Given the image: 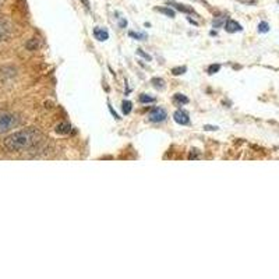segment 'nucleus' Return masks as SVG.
Masks as SVG:
<instances>
[{"instance_id": "f257e3e1", "label": "nucleus", "mask_w": 279, "mask_h": 279, "mask_svg": "<svg viewBox=\"0 0 279 279\" xmlns=\"http://www.w3.org/2000/svg\"><path fill=\"white\" fill-rule=\"evenodd\" d=\"M42 139V134L37 129L30 127V129L20 130L10 134L7 139L4 140V147L6 150L11 152H22L32 148L37 142H40Z\"/></svg>"}, {"instance_id": "f03ea898", "label": "nucleus", "mask_w": 279, "mask_h": 279, "mask_svg": "<svg viewBox=\"0 0 279 279\" xmlns=\"http://www.w3.org/2000/svg\"><path fill=\"white\" fill-rule=\"evenodd\" d=\"M19 124V118L13 113H0V134L14 129Z\"/></svg>"}, {"instance_id": "7ed1b4c3", "label": "nucleus", "mask_w": 279, "mask_h": 279, "mask_svg": "<svg viewBox=\"0 0 279 279\" xmlns=\"http://www.w3.org/2000/svg\"><path fill=\"white\" fill-rule=\"evenodd\" d=\"M168 118V113L163 108H155V109L151 110V113L148 115V120L152 123H159Z\"/></svg>"}, {"instance_id": "20e7f679", "label": "nucleus", "mask_w": 279, "mask_h": 279, "mask_svg": "<svg viewBox=\"0 0 279 279\" xmlns=\"http://www.w3.org/2000/svg\"><path fill=\"white\" fill-rule=\"evenodd\" d=\"M173 119H175L176 123H179V124H181V126H186V124H189L190 123L189 115H187L186 112H183V110H178V112H175Z\"/></svg>"}, {"instance_id": "39448f33", "label": "nucleus", "mask_w": 279, "mask_h": 279, "mask_svg": "<svg viewBox=\"0 0 279 279\" xmlns=\"http://www.w3.org/2000/svg\"><path fill=\"white\" fill-rule=\"evenodd\" d=\"M94 37L98 40H106L109 38V32L106 30H103V28L97 27V28H94Z\"/></svg>"}, {"instance_id": "423d86ee", "label": "nucleus", "mask_w": 279, "mask_h": 279, "mask_svg": "<svg viewBox=\"0 0 279 279\" xmlns=\"http://www.w3.org/2000/svg\"><path fill=\"white\" fill-rule=\"evenodd\" d=\"M9 34H10V27H9V24L4 22V21H0V42L6 40V38L9 37Z\"/></svg>"}, {"instance_id": "0eeeda50", "label": "nucleus", "mask_w": 279, "mask_h": 279, "mask_svg": "<svg viewBox=\"0 0 279 279\" xmlns=\"http://www.w3.org/2000/svg\"><path fill=\"white\" fill-rule=\"evenodd\" d=\"M225 30L228 31V32H238V31H241L243 28H241V25H240L239 22L229 20L226 21V24H225Z\"/></svg>"}, {"instance_id": "6e6552de", "label": "nucleus", "mask_w": 279, "mask_h": 279, "mask_svg": "<svg viewBox=\"0 0 279 279\" xmlns=\"http://www.w3.org/2000/svg\"><path fill=\"white\" fill-rule=\"evenodd\" d=\"M70 130H71V126H70V123H67V121H61V123H59L56 126V133L58 134H69Z\"/></svg>"}, {"instance_id": "1a4fd4ad", "label": "nucleus", "mask_w": 279, "mask_h": 279, "mask_svg": "<svg viewBox=\"0 0 279 279\" xmlns=\"http://www.w3.org/2000/svg\"><path fill=\"white\" fill-rule=\"evenodd\" d=\"M173 100H175V103H179V105H186V103H189V98L184 97L183 94H176V95L173 97Z\"/></svg>"}, {"instance_id": "9d476101", "label": "nucleus", "mask_w": 279, "mask_h": 279, "mask_svg": "<svg viewBox=\"0 0 279 279\" xmlns=\"http://www.w3.org/2000/svg\"><path fill=\"white\" fill-rule=\"evenodd\" d=\"M172 6H175V9H178L179 11H183V13H187V14H190V13H194V10L191 9V7H187L186 4H179V3H170Z\"/></svg>"}, {"instance_id": "9b49d317", "label": "nucleus", "mask_w": 279, "mask_h": 279, "mask_svg": "<svg viewBox=\"0 0 279 279\" xmlns=\"http://www.w3.org/2000/svg\"><path fill=\"white\" fill-rule=\"evenodd\" d=\"M38 46H40V40H37V38H32V40H30L25 43V48L28 50H37Z\"/></svg>"}, {"instance_id": "f8f14e48", "label": "nucleus", "mask_w": 279, "mask_h": 279, "mask_svg": "<svg viewBox=\"0 0 279 279\" xmlns=\"http://www.w3.org/2000/svg\"><path fill=\"white\" fill-rule=\"evenodd\" d=\"M157 11H159L162 14H165V16H168L170 19H173L175 17V11L172 10V9H168V7H157Z\"/></svg>"}, {"instance_id": "ddd939ff", "label": "nucleus", "mask_w": 279, "mask_h": 279, "mask_svg": "<svg viewBox=\"0 0 279 279\" xmlns=\"http://www.w3.org/2000/svg\"><path fill=\"white\" fill-rule=\"evenodd\" d=\"M121 109H123V113H124V115H129L131 109H133V103H131L130 100H124V102L121 103Z\"/></svg>"}, {"instance_id": "4468645a", "label": "nucleus", "mask_w": 279, "mask_h": 279, "mask_svg": "<svg viewBox=\"0 0 279 279\" xmlns=\"http://www.w3.org/2000/svg\"><path fill=\"white\" fill-rule=\"evenodd\" d=\"M140 102H141V103H154V102H155V98H152V97L147 95V94H141V95H140Z\"/></svg>"}, {"instance_id": "2eb2a0df", "label": "nucleus", "mask_w": 279, "mask_h": 279, "mask_svg": "<svg viewBox=\"0 0 279 279\" xmlns=\"http://www.w3.org/2000/svg\"><path fill=\"white\" fill-rule=\"evenodd\" d=\"M151 82L154 84V87H155L157 90H163V88H165V82H163V80H160V79H152Z\"/></svg>"}, {"instance_id": "dca6fc26", "label": "nucleus", "mask_w": 279, "mask_h": 279, "mask_svg": "<svg viewBox=\"0 0 279 279\" xmlns=\"http://www.w3.org/2000/svg\"><path fill=\"white\" fill-rule=\"evenodd\" d=\"M220 70V64H211L208 67L209 74H214V73H218Z\"/></svg>"}, {"instance_id": "f3484780", "label": "nucleus", "mask_w": 279, "mask_h": 279, "mask_svg": "<svg viewBox=\"0 0 279 279\" xmlns=\"http://www.w3.org/2000/svg\"><path fill=\"white\" fill-rule=\"evenodd\" d=\"M225 20H226V17H225V16H222V17H219V19H218V20H217V21L214 20V22H212V25H214L215 28H218V27H220V25H222V24L225 22Z\"/></svg>"}, {"instance_id": "a211bd4d", "label": "nucleus", "mask_w": 279, "mask_h": 279, "mask_svg": "<svg viewBox=\"0 0 279 279\" xmlns=\"http://www.w3.org/2000/svg\"><path fill=\"white\" fill-rule=\"evenodd\" d=\"M259 32H268V31H269V25H268V24H267V22H259Z\"/></svg>"}, {"instance_id": "6ab92c4d", "label": "nucleus", "mask_w": 279, "mask_h": 279, "mask_svg": "<svg viewBox=\"0 0 279 279\" xmlns=\"http://www.w3.org/2000/svg\"><path fill=\"white\" fill-rule=\"evenodd\" d=\"M186 67H176V69L172 70V73L175 74V76H180V74H184L186 73Z\"/></svg>"}, {"instance_id": "aec40b11", "label": "nucleus", "mask_w": 279, "mask_h": 279, "mask_svg": "<svg viewBox=\"0 0 279 279\" xmlns=\"http://www.w3.org/2000/svg\"><path fill=\"white\" fill-rule=\"evenodd\" d=\"M199 150H191V152H190L189 155V159H197V158H199Z\"/></svg>"}, {"instance_id": "412c9836", "label": "nucleus", "mask_w": 279, "mask_h": 279, "mask_svg": "<svg viewBox=\"0 0 279 279\" xmlns=\"http://www.w3.org/2000/svg\"><path fill=\"white\" fill-rule=\"evenodd\" d=\"M129 35L130 37H133V38H136V40H145V38H147V35H145V34H136V32H130Z\"/></svg>"}, {"instance_id": "4be33fe9", "label": "nucleus", "mask_w": 279, "mask_h": 279, "mask_svg": "<svg viewBox=\"0 0 279 279\" xmlns=\"http://www.w3.org/2000/svg\"><path fill=\"white\" fill-rule=\"evenodd\" d=\"M137 55H140V56H142L145 60H151V56L148 55V53H145L142 49H137Z\"/></svg>"}, {"instance_id": "5701e85b", "label": "nucleus", "mask_w": 279, "mask_h": 279, "mask_svg": "<svg viewBox=\"0 0 279 279\" xmlns=\"http://www.w3.org/2000/svg\"><path fill=\"white\" fill-rule=\"evenodd\" d=\"M204 129L205 130H218L217 126H204Z\"/></svg>"}, {"instance_id": "b1692460", "label": "nucleus", "mask_w": 279, "mask_h": 279, "mask_svg": "<svg viewBox=\"0 0 279 279\" xmlns=\"http://www.w3.org/2000/svg\"><path fill=\"white\" fill-rule=\"evenodd\" d=\"M81 1H82L87 7H90V1H88V0H81Z\"/></svg>"}]
</instances>
